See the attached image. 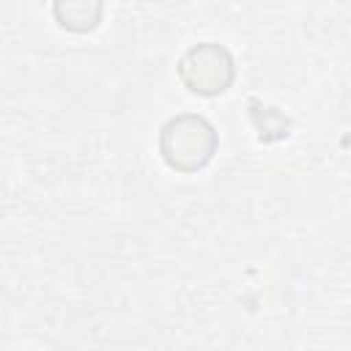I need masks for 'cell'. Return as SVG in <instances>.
<instances>
[{"label": "cell", "instance_id": "1", "mask_svg": "<svg viewBox=\"0 0 351 351\" xmlns=\"http://www.w3.org/2000/svg\"><path fill=\"white\" fill-rule=\"evenodd\" d=\"M219 148V134L214 123L197 112H181L162 123L159 129V156L162 162L181 173L192 176L203 170Z\"/></svg>", "mask_w": 351, "mask_h": 351}, {"label": "cell", "instance_id": "3", "mask_svg": "<svg viewBox=\"0 0 351 351\" xmlns=\"http://www.w3.org/2000/svg\"><path fill=\"white\" fill-rule=\"evenodd\" d=\"M52 16L69 33H90L99 27L104 16V3L101 0H55Z\"/></svg>", "mask_w": 351, "mask_h": 351}, {"label": "cell", "instance_id": "2", "mask_svg": "<svg viewBox=\"0 0 351 351\" xmlns=\"http://www.w3.org/2000/svg\"><path fill=\"white\" fill-rule=\"evenodd\" d=\"M176 71H178L181 85L189 93L203 96V99L222 96L236 82V60H233L230 49L217 41L192 44L181 55Z\"/></svg>", "mask_w": 351, "mask_h": 351}]
</instances>
